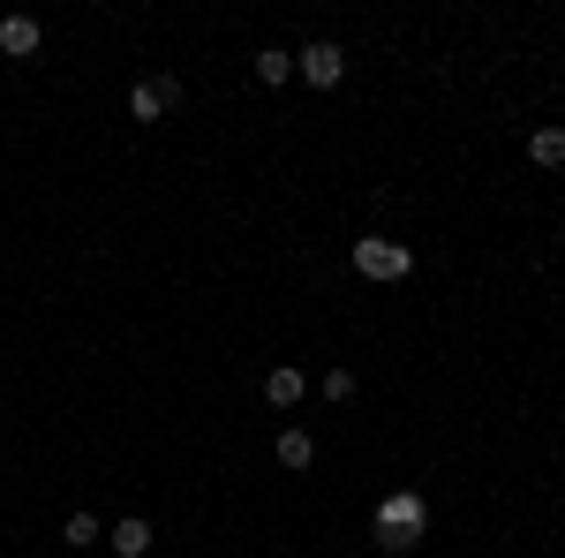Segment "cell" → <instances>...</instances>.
I'll use <instances>...</instances> for the list:
<instances>
[{"mask_svg": "<svg viewBox=\"0 0 565 558\" xmlns=\"http://www.w3.org/2000/svg\"><path fill=\"white\" fill-rule=\"evenodd\" d=\"M423 528H430V506H423V491H392L385 506H377V544H385V551H407V544H423Z\"/></svg>", "mask_w": 565, "mask_h": 558, "instance_id": "cell-1", "label": "cell"}, {"mask_svg": "<svg viewBox=\"0 0 565 558\" xmlns=\"http://www.w3.org/2000/svg\"><path fill=\"white\" fill-rule=\"evenodd\" d=\"M348 257H354L362 280H407V272H415V250H407V242H385V234H362Z\"/></svg>", "mask_w": 565, "mask_h": 558, "instance_id": "cell-2", "label": "cell"}, {"mask_svg": "<svg viewBox=\"0 0 565 558\" xmlns=\"http://www.w3.org/2000/svg\"><path fill=\"white\" fill-rule=\"evenodd\" d=\"M295 76H302L309 91H332L340 76H348V53H340L332 39H309L302 53H295Z\"/></svg>", "mask_w": 565, "mask_h": 558, "instance_id": "cell-3", "label": "cell"}, {"mask_svg": "<svg viewBox=\"0 0 565 558\" xmlns=\"http://www.w3.org/2000/svg\"><path fill=\"white\" fill-rule=\"evenodd\" d=\"M167 106H174V84H167V76H151V84L129 91V122H167Z\"/></svg>", "mask_w": 565, "mask_h": 558, "instance_id": "cell-4", "label": "cell"}, {"mask_svg": "<svg viewBox=\"0 0 565 558\" xmlns=\"http://www.w3.org/2000/svg\"><path fill=\"white\" fill-rule=\"evenodd\" d=\"M39 15H0V53H15V61H31L39 53Z\"/></svg>", "mask_w": 565, "mask_h": 558, "instance_id": "cell-5", "label": "cell"}, {"mask_svg": "<svg viewBox=\"0 0 565 558\" xmlns=\"http://www.w3.org/2000/svg\"><path fill=\"white\" fill-rule=\"evenodd\" d=\"M527 159L551 173V167H565V129L558 122H543V129H527Z\"/></svg>", "mask_w": 565, "mask_h": 558, "instance_id": "cell-6", "label": "cell"}, {"mask_svg": "<svg viewBox=\"0 0 565 558\" xmlns=\"http://www.w3.org/2000/svg\"><path fill=\"white\" fill-rule=\"evenodd\" d=\"M121 558H151V520H114V536H106Z\"/></svg>", "mask_w": 565, "mask_h": 558, "instance_id": "cell-7", "label": "cell"}, {"mask_svg": "<svg viewBox=\"0 0 565 558\" xmlns=\"http://www.w3.org/2000/svg\"><path fill=\"white\" fill-rule=\"evenodd\" d=\"M264 400H271V408H295V400H302V370H295V362H279V370L264 378Z\"/></svg>", "mask_w": 565, "mask_h": 558, "instance_id": "cell-8", "label": "cell"}, {"mask_svg": "<svg viewBox=\"0 0 565 558\" xmlns=\"http://www.w3.org/2000/svg\"><path fill=\"white\" fill-rule=\"evenodd\" d=\"M279 461H287V468H309V461H317V438H309V430H279Z\"/></svg>", "mask_w": 565, "mask_h": 558, "instance_id": "cell-9", "label": "cell"}, {"mask_svg": "<svg viewBox=\"0 0 565 558\" xmlns=\"http://www.w3.org/2000/svg\"><path fill=\"white\" fill-rule=\"evenodd\" d=\"M257 76H264V84H287V76H295V53H287V45H264V53H257Z\"/></svg>", "mask_w": 565, "mask_h": 558, "instance_id": "cell-10", "label": "cell"}, {"mask_svg": "<svg viewBox=\"0 0 565 558\" xmlns=\"http://www.w3.org/2000/svg\"><path fill=\"white\" fill-rule=\"evenodd\" d=\"M61 536L84 551V544H98V520H90V514H68V528H61Z\"/></svg>", "mask_w": 565, "mask_h": 558, "instance_id": "cell-11", "label": "cell"}, {"mask_svg": "<svg viewBox=\"0 0 565 558\" xmlns=\"http://www.w3.org/2000/svg\"><path fill=\"white\" fill-rule=\"evenodd\" d=\"M324 392L332 400H354V370H324Z\"/></svg>", "mask_w": 565, "mask_h": 558, "instance_id": "cell-12", "label": "cell"}]
</instances>
